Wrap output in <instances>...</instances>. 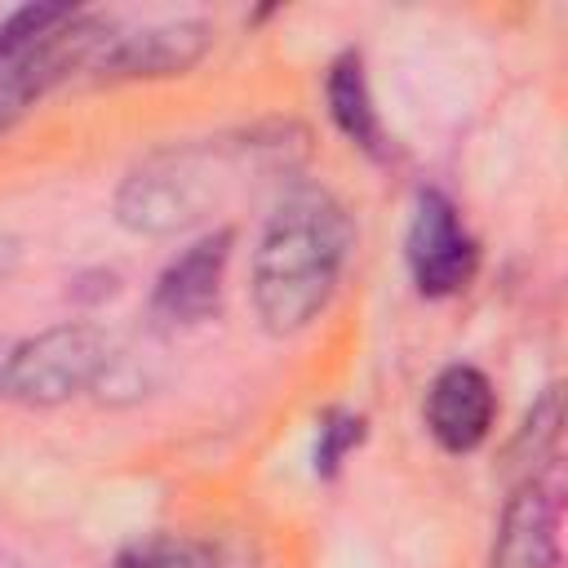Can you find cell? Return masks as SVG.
Wrapping results in <instances>:
<instances>
[{"label":"cell","instance_id":"5bb4252c","mask_svg":"<svg viewBox=\"0 0 568 568\" xmlns=\"http://www.w3.org/2000/svg\"><path fill=\"white\" fill-rule=\"evenodd\" d=\"M13 262H18V240H9V235H0V284L9 280V271H13Z\"/></svg>","mask_w":568,"mask_h":568},{"label":"cell","instance_id":"52a82bcc","mask_svg":"<svg viewBox=\"0 0 568 568\" xmlns=\"http://www.w3.org/2000/svg\"><path fill=\"white\" fill-rule=\"evenodd\" d=\"M493 413H497L493 382L470 364L444 368L426 395V426L448 453H470L475 444H484Z\"/></svg>","mask_w":568,"mask_h":568},{"label":"cell","instance_id":"30bf717a","mask_svg":"<svg viewBox=\"0 0 568 568\" xmlns=\"http://www.w3.org/2000/svg\"><path fill=\"white\" fill-rule=\"evenodd\" d=\"M328 111L337 120V129L364 146L368 155H386V129H382V115L373 106V93H368V80H364V62L359 53H342L333 67H328Z\"/></svg>","mask_w":568,"mask_h":568},{"label":"cell","instance_id":"4fadbf2b","mask_svg":"<svg viewBox=\"0 0 568 568\" xmlns=\"http://www.w3.org/2000/svg\"><path fill=\"white\" fill-rule=\"evenodd\" d=\"M359 439V422L355 417H333L320 426V448H315V466L320 470H333L342 462V453Z\"/></svg>","mask_w":568,"mask_h":568},{"label":"cell","instance_id":"8992f818","mask_svg":"<svg viewBox=\"0 0 568 568\" xmlns=\"http://www.w3.org/2000/svg\"><path fill=\"white\" fill-rule=\"evenodd\" d=\"M209 49L204 22H164L133 36H106L93 53L89 71L98 80H142V75H178L195 67Z\"/></svg>","mask_w":568,"mask_h":568},{"label":"cell","instance_id":"6da1fadb","mask_svg":"<svg viewBox=\"0 0 568 568\" xmlns=\"http://www.w3.org/2000/svg\"><path fill=\"white\" fill-rule=\"evenodd\" d=\"M351 253L346 209L320 191L297 186L266 222L253 253V306L266 333L306 328L333 297Z\"/></svg>","mask_w":568,"mask_h":568},{"label":"cell","instance_id":"5b68a950","mask_svg":"<svg viewBox=\"0 0 568 568\" xmlns=\"http://www.w3.org/2000/svg\"><path fill=\"white\" fill-rule=\"evenodd\" d=\"M408 266L422 293L444 297L466 288V280L475 275V240L466 235L457 209L444 195H422L413 226H408Z\"/></svg>","mask_w":568,"mask_h":568},{"label":"cell","instance_id":"3957f363","mask_svg":"<svg viewBox=\"0 0 568 568\" xmlns=\"http://www.w3.org/2000/svg\"><path fill=\"white\" fill-rule=\"evenodd\" d=\"M213 200L209 151H160L138 164L120 186V222L133 231H178L195 222Z\"/></svg>","mask_w":568,"mask_h":568},{"label":"cell","instance_id":"277c9868","mask_svg":"<svg viewBox=\"0 0 568 568\" xmlns=\"http://www.w3.org/2000/svg\"><path fill=\"white\" fill-rule=\"evenodd\" d=\"M106 36H111V27L102 18L71 13L31 49L4 58L0 62V133L13 129L58 80H67L71 71H89V62Z\"/></svg>","mask_w":568,"mask_h":568},{"label":"cell","instance_id":"7a4b0ae2","mask_svg":"<svg viewBox=\"0 0 568 568\" xmlns=\"http://www.w3.org/2000/svg\"><path fill=\"white\" fill-rule=\"evenodd\" d=\"M111 359L106 337L93 324H53L31 337L0 346V399L13 404H62L89 390Z\"/></svg>","mask_w":568,"mask_h":568},{"label":"cell","instance_id":"ba28073f","mask_svg":"<svg viewBox=\"0 0 568 568\" xmlns=\"http://www.w3.org/2000/svg\"><path fill=\"white\" fill-rule=\"evenodd\" d=\"M231 257V231L195 240L182 257H173L155 284V315L169 324L204 320L222 297V271Z\"/></svg>","mask_w":568,"mask_h":568},{"label":"cell","instance_id":"9c48e42d","mask_svg":"<svg viewBox=\"0 0 568 568\" xmlns=\"http://www.w3.org/2000/svg\"><path fill=\"white\" fill-rule=\"evenodd\" d=\"M550 564H555V497L537 479H528L524 488H515V497L497 519L488 568H550Z\"/></svg>","mask_w":568,"mask_h":568},{"label":"cell","instance_id":"8fae6325","mask_svg":"<svg viewBox=\"0 0 568 568\" xmlns=\"http://www.w3.org/2000/svg\"><path fill=\"white\" fill-rule=\"evenodd\" d=\"M106 568H217L213 546L178 532H155L142 541H129Z\"/></svg>","mask_w":568,"mask_h":568},{"label":"cell","instance_id":"7c38bea8","mask_svg":"<svg viewBox=\"0 0 568 568\" xmlns=\"http://www.w3.org/2000/svg\"><path fill=\"white\" fill-rule=\"evenodd\" d=\"M75 9H67V4H27V9H18L9 22H0V62L13 58V53H22V49H31L36 40H44Z\"/></svg>","mask_w":568,"mask_h":568}]
</instances>
